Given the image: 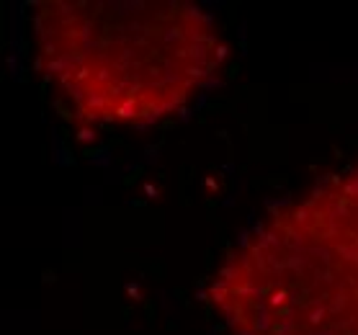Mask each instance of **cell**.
<instances>
[{
  "instance_id": "cell-1",
  "label": "cell",
  "mask_w": 358,
  "mask_h": 335,
  "mask_svg": "<svg viewBox=\"0 0 358 335\" xmlns=\"http://www.w3.org/2000/svg\"><path fill=\"white\" fill-rule=\"evenodd\" d=\"M31 39L41 75L90 124L176 114L227 55L217 21L186 0H41Z\"/></svg>"
},
{
  "instance_id": "cell-2",
  "label": "cell",
  "mask_w": 358,
  "mask_h": 335,
  "mask_svg": "<svg viewBox=\"0 0 358 335\" xmlns=\"http://www.w3.org/2000/svg\"><path fill=\"white\" fill-rule=\"evenodd\" d=\"M209 302L232 335H358V163L258 222Z\"/></svg>"
}]
</instances>
